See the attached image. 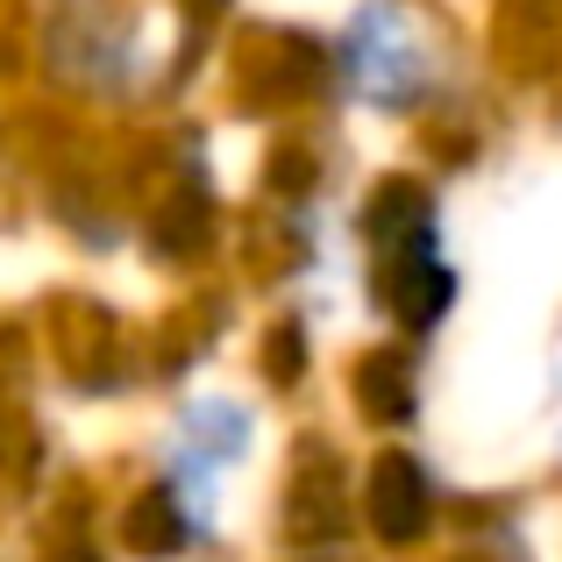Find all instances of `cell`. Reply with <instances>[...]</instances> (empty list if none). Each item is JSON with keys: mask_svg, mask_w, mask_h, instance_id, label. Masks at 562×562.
<instances>
[{"mask_svg": "<svg viewBox=\"0 0 562 562\" xmlns=\"http://www.w3.org/2000/svg\"><path fill=\"white\" fill-rule=\"evenodd\" d=\"M306 371V335L300 328H278L271 335V384H292Z\"/></svg>", "mask_w": 562, "mask_h": 562, "instance_id": "obj_5", "label": "cell"}, {"mask_svg": "<svg viewBox=\"0 0 562 562\" xmlns=\"http://www.w3.org/2000/svg\"><path fill=\"white\" fill-rule=\"evenodd\" d=\"M186 8H192V22H214V14L228 8V0H186Z\"/></svg>", "mask_w": 562, "mask_h": 562, "instance_id": "obj_6", "label": "cell"}, {"mask_svg": "<svg viewBox=\"0 0 562 562\" xmlns=\"http://www.w3.org/2000/svg\"><path fill=\"white\" fill-rule=\"evenodd\" d=\"M357 392H363V406H371V420H406V413H413L406 357H371L357 371Z\"/></svg>", "mask_w": 562, "mask_h": 562, "instance_id": "obj_4", "label": "cell"}, {"mask_svg": "<svg viewBox=\"0 0 562 562\" xmlns=\"http://www.w3.org/2000/svg\"><path fill=\"white\" fill-rule=\"evenodd\" d=\"M449 292H456V278L441 271L435 257H427V243L413 249V271L398 278V292H392V306L413 321V328H427V321H441V306H449Z\"/></svg>", "mask_w": 562, "mask_h": 562, "instance_id": "obj_3", "label": "cell"}, {"mask_svg": "<svg viewBox=\"0 0 562 562\" xmlns=\"http://www.w3.org/2000/svg\"><path fill=\"white\" fill-rule=\"evenodd\" d=\"M122 541L136 555H150V562H165V555H179L186 549V506H179V492H143L136 506H128V520H122Z\"/></svg>", "mask_w": 562, "mask_h": 562, "instance_id": "obj_2", "label": "cell"}, {"mask_svg": "<svg viewBox=\"0 0 562 562\" xmlns=\"http://www.w3.org/2000/svg\"><path fill=\"white\" fill-rule=\"evenodd\" d=\"M57 562H93V555H86V549H71V555H57Z\"/></svg>", "mask_w": 562, "mask_h": 562, "instance_id": "obj_7", "label": "cell"}, {"mask_svg": "<svg viewBox=\"0 0 562 562\" xmlns=\"http://www.w3.org/2000/svg\"><path fill=\"white\" fill-rule=\"evenodd\" d=\"M371 527L384 541H413L427 527V470L413 456H378L371 470Z\"/></svg>", "mask_w": 562, "mask_h": 562, "instance_id": "obj_1", "label": "cell"}]
</instances>
